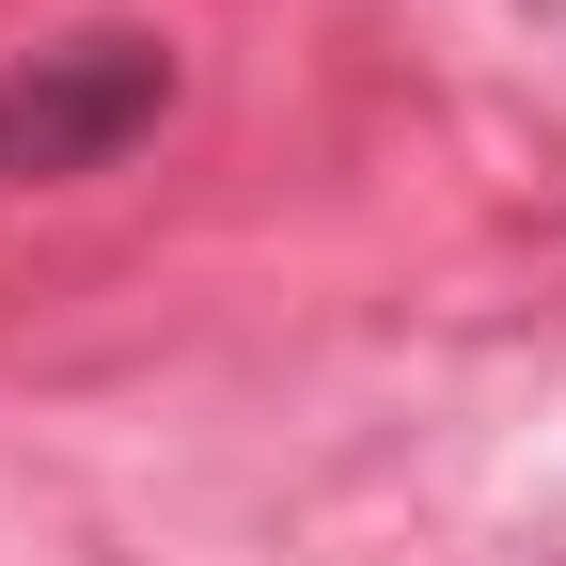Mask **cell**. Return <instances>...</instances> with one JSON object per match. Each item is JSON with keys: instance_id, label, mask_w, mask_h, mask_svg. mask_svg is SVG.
I'll list each match as a JSON object with an SVG mask.
<instances>
[{"instance_id": "6da1fadb", "label": "cell", "mask_w": 566, "mask_h": 566, "mask_svg": "<svg viewBox=\"0 0 566 566\" xmlns=\"http://www.w3.org/2000/svg\"><path fill=\"white\" fill-rule=\"evenodd\" d=\"M158 111H174V48H158V32H63V48H32V63H0V174H17V189L95 174V158H126Z\"/></svg>"}]
</instances>
